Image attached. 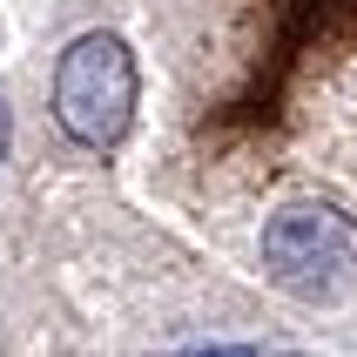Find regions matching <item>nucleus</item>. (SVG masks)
Returning a JSON list of instances; mask_svg holds the SVG:
<instances>
[{"mask_svg":"<svg viewBox=\"0 0 357 357\" xmlns=\"http://www.w3.org/2000/svg\"><path fill=\"white\" fill-rule=\"evenodd\" d=\"M135 54L121 34H81L54 61V121L81 149H115L135 121Z\"/></svg>","mask_w":357,"mask_h":357,"instance_id":"nucleus-2","label":"nucleus"},{"mask_svg":"<svg viewBox=\"0 0 357 357\" xmlns=\"http://www.w3.org/2000/svg\"><path fill=\"white\" fill-rule=\"evenodd\" d=\"M182 357H257L250 344H216V351H182Z\"/></svg>","mask_w":357,"mask_h":357,"instance_id":"nucleus-3","label":"nucleus"},{"mask_svg":"<svg viewBox=\"0 0 357 357\" xmlns=\"http://www.w3.org/2000/svg\"><path fill=\"white\" fill-rule=\"evenodd\" d=\"M7 135H14V108H7V95H0V155H7Z\"/></svg>","mask_w":357,"mask_h":357,"instance_id":"nucleus-4","label":"nucleus"},{"mask_svg":"<svg viewBox=\"0 0 357 357\" xmlns=\"http://www.w3.org/2000/svg\"><path fill=\"white\" fill-rule=\"evenodd\" d=\"M263 270L297 303H337L357 290V222L337 202H283L263 222Z\"/></svg>","mask_w":357,"mask_h":357,"instance_id":"nucleus-1","label":"nucleus"}]
</instances>
